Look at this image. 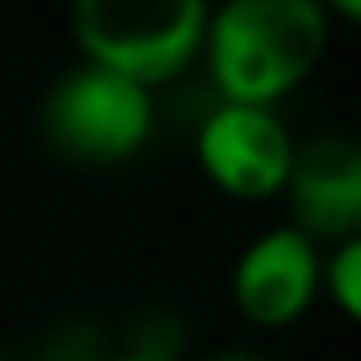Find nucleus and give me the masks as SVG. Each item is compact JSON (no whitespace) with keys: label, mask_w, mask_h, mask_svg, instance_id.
<instances>
[{"label":"nucleus","mask_w":361,"mask_h":361,"mask_svg":"<svg viewBox=\"0 0 361 361\" xmlns=\"http://www.w3.org/2000/svg\"><path fill=\"white\" fill-rule=\"evenodd\" d=\"M209 361H268V357H259V353H217Z\"/></svg>","instance_id":"9d476101"},{"label":"nucleus","mask_w":361,"mask_h":361,"mask_svg":"<svg viewBox=\"0 0 361 361\" xmlns=\"http://www.w3.org/2000/svg\"><path fill=\"white\" fill-rule=\"evenodd\" d=\"M204 43L226 102L264 106L314 68L327 47V22L314 0H234L209 13Z\"/></svg>","instance_id":"f257e3e1"},{"label":"nucleus","mask_w":361,"mask_h":361,"mask_svg":"<svg viewBox=\"0 0 361 361\" xmlns=\"http://www.w3.org/2000/svg\"><path fill=\"white\" fill-rule=\"evenodd\" d=\"M0 361H5V353H0Z\"/></svg>","instance_id":"f8f14e48"},{"label":"nucleus","mask_w":361,"mask_h":361,"mask_svg":"<svg viewBox=\"0 0 361 361\" xmlns=\"http://www.w3.org/2000/svg\"><path fill=\"white\" fill-rule=\"evenodd\" d=\"M293 230L306 238H353L361 221V149L348 136H314L293 149L289 174Z\"/></svg>","instance_id":"39448f33"},{"label":"nucleus","mask_w":361,"mask_h":361,"mask_svg":"<svg viewBox=\"0 0 361 361\" xmlns=\"http://www.w3.org/2000/svg\"><path fill=\"white\" fill-rule=\"evenodd\" d=\"M26 361H106V331L85 314L56 319L30 344Z\"/></svg>","instance_id":"6e6552de"},{"label":"nucleus","mask_w":361,"mask_h":361,"mask_svg":"<svg viewBox=\"0 0 361 361\" xmlns=\"http://www.w3.org/2000/svg\"><path fill=\"white\" fill-rule=\"evenodd\" d=\"M73 30L90 64L149 90L192 64L209 30V9L200 0H81Z\"/></svg>","instance_id":"f03ea898"},{"label":"nucleus","mask_w":361,"mask_h":361,"mask_svg":"<svg viewBox=\"0 0 361 361\" xmlns=\"http://www.w3.org/2000/svg\"><path fill=\"white\" fill-rule=\"evenodd\" d=\"M314 281H319V259L310 238L285 226L259 234L243 251L234 268V298L255 323H289L293 314L306 310Z\"/></svg>","instance_id":"423d86ee"},{"label":"nucleus","mask_w":361,"mask_h":361,"mask_svg":"<svg viewBox=\"0 0 361 361\" xmlns=\"http://www.w3.org/2000/svg\"><path fill=\"white\" fill-rule=\"evenodd\" d=\"M183 353V319L170 306H140L123 323V357L136 361H174Z\"/></svg>","instance_id":"0eeeda50"},{"label":"nucleus","mask_w":361,"mask_h":361,"mask_svg":"<svg viewBox=\"0 0 361 361\" xmlns=\"http://www.w3.org/2000/svg\"><path fill=\"white\" fill-rule=\"evenodd\" d=\"M106 361H136V357H106Z\"/></svg>","instance_id":"9b49d317"},{"label":"nucleus","mask_w":361,"mask_h":361,"mask_svg":"<svg viewBox=\"0 0 361 361\" xmlns=\"http://www.w3.org/2000/svg\"><path fill=\"white\" fill-rule=\"evenodd\" d=\"M43 140L81 166H111L132 157L153 132V98L145 85L106 73L98 64H81L64 73L39 111Z\"/></svg>","instance_id":"7ed1b4c3"},{"label":"nucleus","mask_w":361,"mask_h":361,"mask_svg":"<svg viewBox=\"0 0 361 361\" xmlns=\"http://www.w3.org/2000/svg\"><path fill=\"white\" fill-rule=\"evenodd\" d=\"M196 149L204 170L234 196H272L285 188L293 140L268 106L226 102L200 132Z\"/></svg>","instance_id":"20e7f679"},{"label":"nucleus","mask_w":361,"mask_h":361,"mask_svg":"<svg viewBox=\"0 0 361 361\" xmlns=\"http://www.w3.org/2000/svg\"><path fill=\"white\" fill-rule=\"evenodd\" d=\"M327 281H331L336 302L348 314H357V281H361V247H357V238H344L340 251L327 259Z\"/></svg>","instance_id":"1a4fd4ad"}]
</instances>
